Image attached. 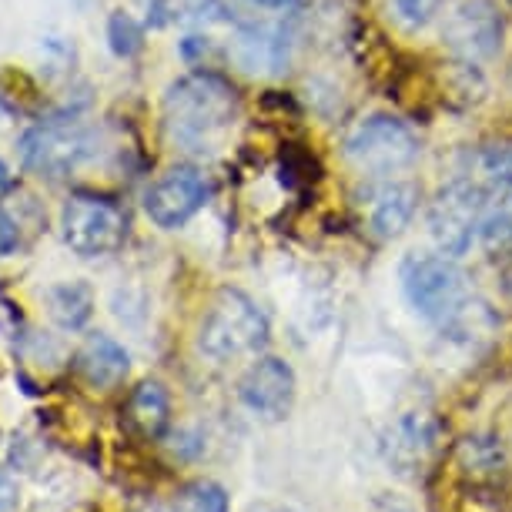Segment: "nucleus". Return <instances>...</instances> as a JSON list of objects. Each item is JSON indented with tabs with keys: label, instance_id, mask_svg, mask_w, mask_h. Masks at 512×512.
Wrapping results in <instances>:
<instances>
[{
	"label": "nucleus",
	"instance_id": "9d476101",
	"mask_svg": "<svg viewBox=\"0 0 512 512\" xmlns=\"http://www.w3.org/2000/svg\"><path fill=\"white\" fill-rule=\"evenodd\" d=\"M238 395L251 415L262 422H282L295 402V372L285 359L265 355L241 375Z\"/></svg>",
	"mask_w": 512,
	"mask_h": 512
},
{
	"label": "nucleus",
	"instance_id": "6e6552de",
	"mask_svg": "<svg viewBox=\"0 0 512 512\" xmlns=\"http://www.w3.org/2000/svg\"><path fill=\"white\" fill-rule=\"evenodd\" d=\"M502 14L492 0H459L442 27V41L462 61H489L502 47Z\"/></svg>",
	"mask_w": 512,
	"mask_h": 512
},
{
	"label": "nucleus",
	"instance_id": "39448f33",
	"mask_svg": "<svg viewBox=\"0 0 512 512\" xmlns=\"http://www.w3.org/2000/svg\"><path fill=\"white\" fill-rule=\"evenodd\" d=\"M61 235L64 245L81 258H104L114 255L128 235V218L124 211L104 195L77 191L64 201L61 211Z\"/></svg>",
	"mask_w": 512,
	"mask_h": 512
},
{
	"label": "nucleus",
	"instance_id": "1a4fd4ad",
	"mask_svg": "<svg viewBox=\"0 0 512 512\" xmlns=\"http://www.w3.org/2000/svg\"><path fill=\"white\" fill-rule=\"evenodd\" d=\"M211 198L208 178L198 168H171L144 195V211L158 228H181L205 208Z\"/></svg>",
	"mask_w": 512,
	"mask_h": 512
},
{
	"label": "nucleus",
	"instance_id": "9b49d317",
	"mask_svg": "<svg viewBox=\"0 0 512 512\" xmlns=\"http://www.w3.org/2000/svg\"><path fill=\"white\" fill-rule=\"evenodd\" d=\"M228 57L245 74L275 77L292 61V34L282 24H251L228 44Z\"/></svg>",
	"mask_w": 512,
	"mask_h": 512
},
{
	"label": "nucleus",
	"instance_id": "4468645a",
	"mask_svg": "<svg viewBox=\"0 0 512 512\" xmlns=\"http://www.w3.org/2000/svg\"><path fill=\"white\" fill-rule=\"evenodd\" d=\"M128 369H131L128 352L111 335H91L81 345V352H77V372L94 389H114L118 382L128 379Z\"/></svg>",
	"mask_w": 512,
	"mask_h": 512
},
{
	"label": "nucleus",
	"instance_id": "c85d7f7f",
	"mask_svg": "<svg viewBox=\"0 0 512 512\" xmlns=\"http://www.w3.org/2000/svg\"><path fill=\"white\" fill-rule=\"evenodd\" d=\"M275 512H298V509H275Z\"/></svg>",
	"mask_w": 512,
	"mask_h": 512
},
{
	"label": "nucleus",
	"instance_id": "412c9836",
	"mask_svg": "<svg viewBox=\"0 0 512 512\" xmlns=\"http://www.w3.org/2000/svg\"><path fill=\"white\" fill-rule=\"evenodd\" d=\"M108 41H111V51L118 57H134L144 44V27L134 21L131 14L114 11L108 21Z\"/></svg>",
	"mask_w": 512,
	"mask_h": 512
},
{
	"label": "nucleus",
	"instance_id": "393cba45",
	"mask_svg": "<svg viewBox=\"0 0 512 512\" xmlns=\"http://www.w3.org/2000/svg\"><path fill=\"white\" fill-rule=\"evenodd\" d=\"M375 512H412V509L405 506V502H399V499H382Z\"/></svg>",
	"mask_w": 512,
	"mask_h": 512
},
{
	"label": "nucleus",
	"instance_id": "6ab92c4d",
	"mask_svg": "<svg viewBox=\"0 0 512 512\" xmlns=\"http://www.w3.org/2000/svg\"><path fill=\"white\" fill-rule=\"evenodd\" d=\"M459 466L469 476H496V472H502V446L489 436L466 439L459 446Z\"/></svg>",
	"mask_w": 512,
	"mask_h": 512
},
{
	"label": "nucleus",
	"instance_id": "7ed1b4c3",
	"mask_svg": "<svg viewBox=\"0 0 512 512\" xmlns=\"http://www.w3.org/2000/svg\"><path fill=\"white\" fill-rule=\"evenodd\" d=\"M268 342V318L245 292L221 288L198 332V349L211 362H231L258 352Z\"/></svg>",
	"mask_w": 512,
	"mask_h": 512
},
{
	"label": "nucleus",
	"instance_id": "f03ea898",
	"mask_svg": "<svg viewBox=\"0 0 512 512\" xmlns=\"http://www.w3.org/2000/svg\"><path fill=\"white\" fill-rule=\"evenodd\" d=\"M402 292L409 305L432 325L452 335L459 318L469 312L476 298L469 295L466 275L449 255H409L402 262Z\"/></svg>",
	"mask_w": 512,
	"mask_h": 512
},
{
	"label": "nucleus",
	"instance_id": "5701e85b",
	"mask_svg": "<svg viewBox=\"0 0 512 512\" xmlns=\"http://www.w3.org/2000/svg\"><path fill=\"white\" fill-rule=\"evenodd\" d=\"M395 11L405 24L412 27H425L442 11V0H395Z\"/></svg>",
	"mask_w": 512,
	"mask_h": 512
},
{
	"label": "nucleus",
	"instance_id": "4be33fe9",
	"mask_svg": "<svg viewBox=\"0 0 512 512\" xmlns=\"http://www.w3.org/2000/svg\"><path fill=\"white\" fill-rule=\"evenodd\" d=\"M479 164L492 188L512 191V141H499V144H492V148H486Z\"/></svg>",
	"mask_w": 512,
	"mask_h": 512
},
{
	"label": "nucleus",
	"instance_id": "f8f14e48",
	"mask_svg": "<svg viewBox=\"0 0 512 512\" xmlns=\"http://www.w3.org/2000/svg\"><path fill=\"white\" fill-rule=\"evenodd\" d=\"M419 208V188L412 181L385 178L379 185H372L362 198V211L369 228L379 238H395L409 228V221Z\"/></svg>",
	"mask_w": 512,
	"mask_h": 512
},
{
	"label": "nucleus",
	"instance_id": "b1692460",
	"mask_svg": "<svg viewBox=\"0 0 512 512\" xmlns=\"http://www.w3.org/2000/svg\"><path fill=\"white\" fill-rule=\"evenodd\" d=\"M17 496H21V489H17L14 476H7V472L0 469V512H14Z\"/></svg>",
	"mask_w": 512,
	"mask_h": 512
},
{
	"label": "nucleus",
	"instance_id": "a211bd4d",
	"mask_svg": "<svg viewBox=\"0 0 512 512\" xmlns=\"http://www.w3.org/2000/svg\"><path fill=\"white\" fill-rule=\"evenodd\" d=\"M128 415H131L134 429H138L141 436H148V439L164 436V429H168V415H171V402H168L164 385L161 382H141L138 389L131 392Z\"/></svg>",
	"mask_w": 512,
	"mask_h": 512
},
{
	"label": "nucleus",
	"instance_id": "aec40b11",
	"mask_svg": "<svg viewBox=\"0 0 512 512\" xmlns=\"http://www.w3.org/2000/svg\"><path fill=\"white\" fill-rule=\"evenodd\" d=\"M175 506L178 512H228V492L221 489L218 482L198 479L181 489Z\"/></svg>",
	"mask_w": 512,
	"mask_h": 512
},
{
	"label": "nucleus",
	"instance_id": "2eb2a0df",
	"mask_svg": "<svg viewBox=\"0 0 512 512\" xmlns=\"http://www.w3.org/2000/svg\"><path fill=\"white\" fill-rule=\"evenodd\" d=\"M436 446V425L425 415H405L385 439V459L399 472H415Z\"/></svg>",
	"mask_w": 512,
	"mask_h": 512
},
{
	"label": "nucleus",
	"instance_id": "0eeeda50",
	"mask_svg": "<svg viewBox=\"0 0 512 512\" xmlns=\"http://www.w3.org/2000/svg\"><path fill=\"white\" fill-rule=\"evenodd\" d=\"M482 191L472 181L459 178L449 181L446 188H439V195L429 205V231L432 241L442 255L459 258L472 248V238L479 235V208H482Z\"/></svg>",
	"mask_w": 512,
	"mask_h": 512
},
{
	"label": "nucleus",
	"instance_id": "20e7f679",
	"mask_svg": "<svg viewBox=\"0 0 512 512\" xmlns=\"http://www.w3.org/2000/svg\"><path fill=\"white\" fill-rule=\"evenodd\" d=\"M17 148H21V161L37 175L64 178L98 154V131L77 114H61L24 131Z\"/></svg>",
	"mask_w": 512,
	"mask_h": 512
},
{
	"label": "nucleus",
	"instance_id": "423d86ee",
	"mask_svg": "<svg viewBox=\"0 0 512 512\" xmlns=\"http://www.w3.org/2000/svg\"><path fill=\"white\" fill-rule=\"evenodd\" d=\"M345 154L355 168L372 171V175H392L415 164L419 158V138L405 121L392 114H372L359 121L345 141Z\"/></svg>",
	"mask_w": 512,
	"mask_h": 512
},
{
	"label": "nucleus",
	"instance_id": "a878e982",
	"mask_svg": "<svg viewBox=\"0 0 512 512\" xmlns=\"http://www.w3.org/2000/svg\"><path fill=\"white\" fill-rule=\"evenodd\" d=\"M251 4L268 7V11H282V7H292V4H298V0H251Z\"/></svg>",
	"mask_w": 512,
	"mask_h": 512
},
{
	"label": "nucleus",
	"instance_id": "f3484780",
	"mask_svg": "<svg viewBox=\"0 0 512 512\" xmlns=\"http://www.w3.org/2000/svg\"><path fill=\"white\" fill-rule=\"evenodd\" d=\"M489 251H509L512 248V191L489 188L482 195L479 208V235Z\"/></svg>",
	"mask_w": 512,
	"mask_h": 512
},
{
	"label": "nucleus",
	"instance_id": "f257e3e1",
	"mask_svg": "<svg viewBox=\"0 0 512 512\" xmlns=\"http://www.w3.org/2000/svg\"><path fill=\"white\" fill-rule=\"evenodd\" d=\"M238 91L221 74H188L164 94V124L178 144L191 151L211 148L238 118Z\"/></svg>",
	"mask_w": 512,
	"mask_h": 512
},
{
	"label": "nucleus",
	"instance_id": "cd10ccee",
	"mask_svg": "<svg viewBox=\"0 0 512 512\" xmlns=\"http://www.w3.org/2000/svg\"><path fill=\"white\" fill-rule=\"evenodd\" d=\"M7 118V108H4V104H0V121H4Z\"/></svg>",
	"mask_w": 512,
	"mask_h": 512
},
{
	"label": "nucleus",
	"instance_id": "bb28decb",
	"mask_svg": "<svg viewBox=\"0 0 512 512\" xmlns=\"http://www.w3.org/2000/svg\"><path fill=\"white\" fill-rule=\"evenodd\" d=\"M7 191H11V171H7V164L0 161V198H4Z\"/></svg>",
	"mask_w": 512,
	"mask_h": 512
},
{
	"label": "nucleus",
	"instance_id": "ddd939ff",
	"mask_svg": "<svg viewBox=\"0 0 512 512\" xmlns=\"http://www.w3.org/2000/svg\"><path fill=\"white\" fill-rule=\"evenodd\" d=\"M44 205L31 191H17L11 198H0V255L24 251L44 228Z\"/></svg>",
	"mask_w": 512,
	"mask_h": 512
},
{
	"label": "nucleus",
	"instance_id": "dca6fc26",
	"mask_svg": "<svg viewBox=\"0 0 512 512\" xmlns=\"http://www.w3.org/2000/svg\"><path fill=\"white\" fill-rule=\"evenodd\" d=\"M47 315L64 332H81L94 315V292L88 282H61L44 295Z\"/></svg>",
	"mask_w": 512,
	"mask_h": 512
}]
</instances>
